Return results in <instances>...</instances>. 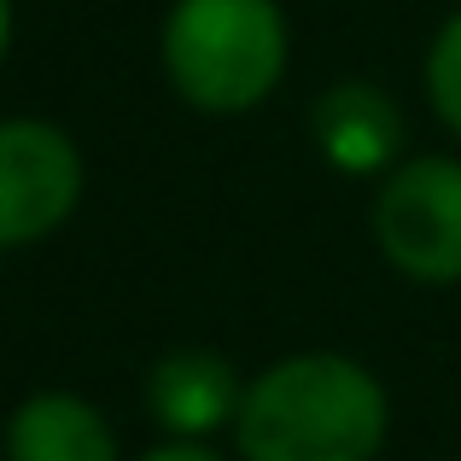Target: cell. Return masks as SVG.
Instances as JSON below:
<instances>
[{
  "label": "cell",
  "instance_id": "1",
  "mask_svg": "<svg viewBox=\"0 0 461 461\" xmlns=\"http://www.w3.org/2000/svg\"><path fill=\"white\" fill-rule=\"evenodd\" d=\"M392 397L345 350H298L246 380L234 444L246 461H380Z\"/></svg>",
  "mask_w": 461,
  "mask_h": 461
},
{
  "label": "cell",
  "instance_id": "2",
  "mask_svg": "<svg viewBox=\"0 0 461 461\" xmlns=\"http://www.w3.org/2000/svg\"><path fill=\"white\" fill-rule=\"evenodd\" d=\"M158 65L181 105L204 117H246L286 82L293 23L281 0H169Z\"/></svg>",
  "mask_w": 461,
  "mask_h": 461
},
{
  "label": "cell",
  "instance_id": "3",
  "mask_svg": "<svg viewBox=\"0 0 461 461\" xmlns=\"http://www.w3.org/2000/svg\"><path fill=\"white\" fill-rule=\"evenodd\" d=\"M374 246L403 281L461 286V158H403L374 193Z\"/></svg>",
  "mask_w": 461,
  "mask_h": 461
},
{
  "label": "cell",
  "instance_id": "4",
  "mask_svg": "<svg viewBox=\"0 0 461 461\" xmlns=\"http://www.w3.org/2000/svg\"><path fill=\"white\" fill-rule=\"evenodd\" d=\"M88 164L47 117H0V251H23L77 216Z\"/></svg>",
  "mask_w": 461,
  "mask_h": 461
},
{
  "label": "cell",
  "instance_id": "5",
  "mask_svg": "<svg viewBox=\"0 0 461 461\" xmlns=\"http://www.w3.org/2000/svg\"><path fill=\"white\" fill-rule=\"evenodd\" d=\"M310 135H315V152L339 169V176H392L403 164V140H409V123L397 112V100L385 88L362 77H345L333 82L327 94H315L310 105Z\"/></svg>",
  "mask_w": 461,
  "mask_h": 461
},
{
  "label": "cell",
  "instance_id": "6",
  "mask_svg": "<svg viewBox=\"0 0 461 461\" xmlns=\"http://www.w3.org/2000/svg\"><path fill=\"white\" fill-rule=\"evenodd\" d=\"M246 380L234 374V362L211 345H181L164 350L147 374V409L169 438H211V432L234 427Z\"/></svg>",
  "mask_w": 461,
  "mask_h": 461
},
{
  "label": "cell",
  "instance_id": "7",
  "mask_svg": "<svg viewBox=\"0 0 461 461\" xmlns=\"http://www.w3.org/2000/svg\"><path fill=\"white\" fill-rule=\"evenodd\" d=\"M6 461H123L117 432L82 392H30L6 420Z\"/></svg>",
  "mask_w": 461,
  "mask_h": 461
},
{
  "label": "cell",
  "instance_id": "8",
  "mask_svg": "<svg viewBox=\"0 0 461 461\" xmlns=\"http://www.w3.org/2000/svg\"><path fill=\"white\" fill-rule=\"evenodd\" d=\"M420 82H427V105L444 129L461 140V6L432 30L427 65H420Z\"/></svg>",
  "mask_w": 461,
  "mask_h": 461
},
{
  "label": "cell",
  "instance_id": "9",
  "mask_svg": "<svg viewBox=\"0 0 461 461\" xmlns=\"http://www.w3.org/2000/svg\"><path fill=\"white\" fill-rule=\"evenodd\" d=\"M140 461H228V456L211 450V444H199V438H169V444H158V450H147Z\"/></svg>",
  "mask_w": 461,
  "mask_h": 461
},
{
  "label": "cell",
  "instance_id": "10",
  "mask_svg": "<svg viewBox=\"0 0 461 461\" xmlns=\"http://www.w3.org/2000/svg\"><path fill=\"white\" fill-rule=\"evenodd\" d=\"M12 23H18V12H12V0H0V65L12 53Z\"/></svg>",
  "mask_w": 461,
  "mask_h": 461
}]
</instances>
